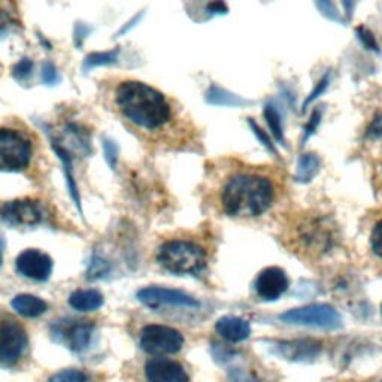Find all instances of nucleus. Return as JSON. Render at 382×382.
I'll list each match as a JSON object with an SVG mask.
<instances>
[{
    "mask_svg": "<svg viewBox=\"0 0 382 382\" xmlns=\"http://www.w3.org/2000/svg\"><path fill=\"white\" fill-rule=\"evenodd\" d=\"M278 187L271 175L259 170L233 173L221 189L223 211L237 218H254L266 214L276 200Z\"/></svg>",
    "mask_w": 382,
    "mask_h": 382,
    "instance_id": "nucleus-1",
    "label": "nucleus"
},
{
    "mask_svg": "<svg viewBox=\"0 0 382 382\" xmlns=\"http://www.w3.org/2000/svg\"><path fill=\"white\" fill-rule=\"evenodd\" d=\"M103 150H105V159L111 166V169H116L117 160H118V147L116 145V142L105 139L103 141Z\"/></svg>",
    "mask_w": 382,
    "mask_h": 382,
    "instance_id": "nucleus-26",
    "label": "nucleus"
},
{
    "mask_svg": "<svg viewBox=\"0 0 382 382\" xmlns=\"http://www.w3.org/2000/svg\"><path fill=\"white\" fill-rule=\"evenodd\" d=\"M264 118H266L267 126H269L275 139H278L280 142H284V132H282L280 113H278V111L272 105H267L264 108Z\"/></svg>",
    "mask_w": 382,
    "mask_h": 382,
    "instance_id": "nucleus-23",
    "label": "nucleus"
},
{
    "mask_svg": "<svg viewBox=\"0 0 382 382\" xmlns=\"http://www.w3.org/2000/svg\"><path fill=\"white\" fill-rule=\"evenodd\" d=\"M184 347L181 332L168 326L150 324L141 333V348L148 354H177Z\"/></svg>",
    "mask_w": 382,
    "mask_h": 382,
    "instance_id": "nucleus-7",
    "label": "nucleus"
},
{
    "mask_svg": "<svg viewBox=\"0 0 382 382\" xmlns=\"http://www.w3.org/2000/svg\"><path fill=\"white\" fill-rule=\"evenodd\" d=\"M157 260L175 275H198L206 266V253L196 242L173 239L159 248Z\"/></svg>",
    "mask_w": 382,
    "mask_h": 382,
    "instance_id": "nucleus-4",
    "label": "nucleus"
},
{
    "mask_svg": "<svg viewBox=\"0 0 382 382\" xmlns=\"http://www.w3.org/2000/svg\"><path fill=\"white\" fill-rule=\"evenodd\" d=\"M145 376L148 382H190L189 374L182 365L164 357L147 361Z\"/></svg>",
    "mask_w": 382,
    "mask_h": 382,
    "instance_id": "nucleus-13",
    "label": "nucleus"
},
{
    "mask_svg": "<svg viewBox=\"0 0 382 382\" xmlns=\"http://www.w3.org/2000/svg\"><path fill=\"white\" fill-rule=\"evenodd\" d=\"M91 335H93V324L90 323H77L75 326H72L67 328V332L65 333V339L67 347L75 351V353H81V351H84L90 340H91Z\"/></svg>",
    "mask_w": 382,
    "mask_h": 382,
    "instance_id": "nucleus-18",
    "label": "nucleus"
},
{
    "mask_svg": "<svg viewBox=\"0 0 382 382\" xmlns=\"http://www.w3.org/2000/svg\"><path fill=\"white\" fill-rule=\"evenodd\" d=\"M108 271H109V267L105 262L95 259V262H93V264H91V269L88 271V278L95 280V278H100L105 273H108Z\"/></svg>",
    "mask_w": 382,
    "mask_h": 382,
    "instance_id": "nucleus-30",
    "label": "nucleus"
},
{
    "mask_svg": "<svg viewBox=\"0 0 382 382\" xmlns=\"http://www.w3.org/2000/svg\"><path fill=\"white\" fill-rule=\"evenodd\" d=\"M319 117H321V113H319V111H315V112H314V116H312V118H311V121H309L308 127H306V130H305L306 133H305V139H303V141H306L309 136L312 135L314 130H315L317 126H318V122H319Z\"/></svg>",
    "mask_w": 382,
    "mask_h": 382,
    "instance_id": "nucleus-34",
    "label": "nucleus"
},
{
    "mask_svg": "<svg viewBox=\"0 0 382 382\" xmlns=\"http://www.w3.org/2000/svg\"><path fill=\"white\" fill-rule=\"evenodd\" d=\"M13 23V17L11 14H9L8 11H5V9L0 8V33L5 32V30L11 26Z\"/></svg>",
    "mask_w": 382,
    "mask_h": 382,
    "instance_id": "nucleus-35",
    "label": "nucleus"
},
{
    "mask_svg": "<svg viewBox=\"0 0 382 382\" xmlns=\"http://www.w3.org/2000/svg\"><path fill=\"white\" fill-rule=\"evenodd\" d=\"M53 150L56 151V154L58 156L61 164H63V169H65V173H66V181H67V189H69V193L72 196V199H74L79 214H82L81 198H79V193H78V187H77V182H75V178H74V173H72V159L69 156V152L65 148H61L57 142H53Z\"/></svg>",
    "mask_w": 382,
    "mask_h": 382,
    "instance_id": "nucleus-19",
    "label": "nucleus"
},
{
    "mask_svg": "<svg viewBox=\"0 0 382 382\" xmlns=\"http://www.w3.org/2000/svg\"><path fill=\"white\" fill-rule=\"evenodd\" d=\"M381 312H382V306H381Z\"/></svg>",
    "mask_w": 382,
    "mask_h": 382,
    "instance_id": "nucleus-39",
    "label": "nucleus"
},
{
    "mask_svg": "<svg viewBox=\"0 0 382 382\" xmlns=\"http://www.w3.org/2000/svg\"><path fill=\"white\" fill-rule=\"evenodd\" d=\"M327 84H328V75H326L321 81H319L318 82V86H317V88L311 93V95H309V97L305 100V103H303V109H306L308 108V105H309V103H311V102H314L319 95H321V93L327 88Z\"/></svg>",
    "mask_w": 382,
    "mask_h": 382,
    "instance_id": "nucleus-33",
    "label": "nucleus"
},
{
    "mask_svg": "<svg viewBox=\"0 0 382 382\" xmlns=\"http://www.w3.org/2000/svg\"><path fill=\"white\" fill-rule=\"evenodd\" d=\"M49 382H90L87 374L78 369H65L49 378Z\"/></svg>",
    "mask_w": 382,
    "mask_h": 382,
    "instance_id": "nucleus-24",
    "label": "nucleus"
},
{
    "mask_svg": "<svg viewBox=\"0 0 382 382\" xmlns=\"http://www.w3.org/2000/svg\"><path fill=\"white\" fill-rule=\"evenodd\" d=\"M121 113L135 126L148 132L159 130L172 120L168 99L156 88L139 81H124L116 93Z\"/></svg>",
    "mask_w": 382,
    "mask_h": 382,
    "instance_id": "nucleus-2",
    "label": "nucleus"
},
{
    "mask_svg": "<svg viewBox=\"0 0 382 382\" xmlns=\"http://www.w3.org/2000/svg\"><path fill=\"white\" fill-rule=\"evenodd\" d=\"M357 33L360 35V39L363 40V42L366 44V47H367V48L376 49V44H375V40H374V36H372V33H369L367 30H365V29H360V32L357 30Z\"/></svg>",
    "mask_w": 382,
    "mask_h": 382,
    "instance_id": "nucleus-36",
    "label": "nucleus"
},
{
    "mask_svg": "<svg viewBox=\"0 0 382 382\" xmlns=\"http://www.w3.org/2000/svg\"><path fill=\"white\" fill-rule=\"evenodd\" d=\"M321 161L315 154H303L297 163V181L309 182L318 173Z\"/></svg>",
    "mask_w": 382,
    "mask_h": 382,
    "instance_id": "nucleus-21",
    "label": "nucleus"
},
{
    "mask_svg": "<svg viewBox=\"0 0 382 382\" xmlns=\"http://www.w3.org/2000/svg\"><path fill=\"white\" fill-rule=\"evenodd\" d=\"M318 8L321 9L323 14L327 15L330 19H335V22H337V23H342V18H340V15L336 11V8H335L333 3L323 2V3H318Z\"/></svg>",
    "mask_w": 382,
    "mask_h": 382,
    "instance_id": "nucleus-32",
    "label": "nucleus"
},
{
    "mask_svg": "<svg viewBox=\"0 0 382 382\" xmlns=\"http://www.w3.org/2000/svg\"><path fill=\"white\" fill-rule=\"evenodd\" d=\"M336 227L328 216L317 212H308L292 225L288 245L294 251L309 255H321L332 251L336 245Z\"/></svg>",
    "mask_w": 382,
    "mask_h": 382,
    "instance_id": "nucleus-3",
    "label": "nucleus"
},
{
    "mask_svg": "<svg viewBox=\"0 0 382 382\" xmlns=\"http://www.w3.org/2000/svg\"><path fill=\"white\" fill-rule=\"evenodd\" d=\"M290 281L281 267H267L255 280V292L266 302L278 301L287 290Z\"/></svg>",
    "mask_w": 382,
    "mask_h": 382,
    "instance_id": "nucleus-12",
    "label": "nucleus"
},
{
    "mask_svg": "<svg viewBox=\"0 0 382 382\" xmlns=\"http://www.w3.org/2000/svg\"><path fill=\"white\" fill-rule=\"evenodd\" d=\"M103 296L97 290H77L70 294L69 305L79 312H95L103 305Z\"/></svg>",
    "mask_w": 382,
    "mask_h": 382,
    "instance_id": "nucleus-16",
    "label": "nucleus"
},
{
    "mask_svg": "<svg viewBox=\"0 0 382 382\" xmlns=\"http://www.w3.org/2000/svg\"><path fill=\"white\" fill-rule=\"evenodd\" d=\"M42 81L45 82L47 86H54L56 82L60 81L58 72H57L56 66L51 63V61H45L44 66H42Z\"/></svg>",
    "mask_w": 382,
    "mask_h": 382,
    "instance_id": "nucleus-28",
    "label": "nucleus"
},
{
    "mask_svg": "<svg viewBox=\"0 0 382 382\" xmlns=\"http://www.w3.org/2000/svg\"><path fill=\"white\" fill-rule=\"evenodd\" d=\"M117 57H118V49L105 51V53H93L84 61V70L93 69L96 66H106V65L116 63Z\"/></svg>",
    "mask_w": 382,
    "mask_h": 382,
    "instance_id": "nucleus-22",
    "label": "nucleus"
},
{
    "mask_svg": "<svg viewBox=\"0 0 382 382\" xmlns=\"http://www.w3.org/2000/svg\"><path fill=\"white\" fill-rule=\"evenodd\" d=\"M138 301L151 309L161 306H180V308H198L199 302L190 294L172 290L164 287H148L138 292Z\"/></svg>",
    "mask_w": 382,
    "mask_h": 382,
    "instance_id": "nucleus-10",
    "label": "nucleus"
},
{
    "mask_svg": "<svg viewBox=\"0 0 382 382\" xmlns=\"http://www.w3.org/2000/svg\"><path fill=\"white\" fill-rule=\"evenodd\" d=\"M215 330L229 342H242L251 335V326L239 317H221L215 324Z\"/></svg>",
    "mask_w": 382,
    "mask_h": 382,
    "instance_id": "nucleus-15",
    "label": "nucleus"
},
{
    "mask_svg": "<svg viewBox=\"0 0 382 382\" xmlns=\"http://www.w3.org/2000/svg\"><path fill=\"white\" fill-rule=\"evenodd\" d=\"M17 272L35 281H47L53 272V260L42 251L26 250L17 257Z\"/></svg>",
    "mask_w": 382,
    "mask_h": 382,
    "instance_id": "nucleus-11",
    "label": "nucleus"
},
{
    "mask_svg": "<svg viewBox=\"0 0 382 382\" xmlns=\"http://www.w3.org/2000/svg\"><path fill=\"white\" fill-rule=\"evenodd\" d=\"M32 159V143L22 132L0 129V170H24Z\"/></svg>",
    "mask_w": 382,
    "mask_h": 382,
    "instance_id": "nucleus-5",
    "label": "nucleus"
},
{
    "mask_svg": "<svg viewBox=\"0 0 382 382\" xmlns=\"http://www.w3.org/2000/svg\"><path fill=\"white\" fill-rule=\"evenodd\" d=\"M370 246L379 259H382V220L378 221L370 234Z\"/></svg>",
    "mask_w": 382,
    "mask_h": 382,
    "instance_id": "nucleus-25",
    "label": "nucleus"
},
{
    "mask_svg": "<svg viewBox=\"0 0 382 382\" xmlns=\"http://www.w3.org/2000/svg\"><path fill=\"white\" fill-rule=\"evenodd\" d=\"M2 248L3 245H2V241H0V266H2Z\"/></svg>",
    "mask_w": 382,
    "mask_h": 382,
    "instance_id": "nucleus-38",
    "label": "nucleus"
},
{
    "mask_svg": "<svg viewBox=\"0 0 382 382\" xmlns=\"http://www.w3.org/2000/svg\"><path fill=\"white\" fill-rule=\"evenodd\" d=\"M29 345L26 328L13 318L0 319V361L15 365Z\"/></svg>",
    "mask_w": 382,
    "mask_h": 382,
    "instance_id": "nucleus-8",
    "label": "nucleus"
},
{
    "mask_svg": "<svg viewBox=\"0 0 382 382\" xmlns=\"http://www.w3.org/2000/svg\"><path fill=\"white\" fill-rule=\"evenodd\" d=\"M280 319L285 324L317 327L324 330H337L342 327V317L330 305H308L290 309L281 314Z\"/></svg>",
    "mask_w": 382,
    "mask_h": 382,
    "instance_id": "nucleus-6",
    "label": "nucleus"
},
{
    "mask_svg": "<svg viewBox=\"0 0 382 382\" xmlns=\"http://www.w3.org/2000/svg\"><path fill=\"white\" fill-rule=\"evenodd\" d=\"M381 136H382V113H379L378 117L374 118V121L370 122V126L367 129V138L376 139Z\"/></svg>",
    "mask_w": 382,
    "mask_h": 382,
    "instance_id": "nucleus-31",
    "label": "nucleus"
},
{
    "mask_svg": "<svg viewBox=\"0 0 382 382\" xmlns=\"http://www.w3.org/2000/svg\"><path fill=\"white\" fill-rule=\"evenodd\" d=\"M275 347L278 356L293 361H311L321 353V344L315 340H288V342H276Z\"/></svg>",
    "mask_w": 382,
    "mask_h": 382,
    "instance_id": "nucleus-14",
    "label": "nucleus"
},
{
    "mask_svg": "<svg viewBox=\"0 0 382 382\" xmlns=\"http://www.w3.org/2000/svg\"><path fill=\"white\" fill-rule=\"evenodd\" d=\"M14 311L26 318H36L47 312L48 305L42 299L32 294H18L13 301Z\"/></svg>",
    "mask_w": 382,
    "mask_h": 382,
    "instance_id": "nucleus-17",
    "label": "nucleus"
},
{
    "mask_svg": "<svg viewBox=\"0 0 382 382\" xmlns=\"http://www.w3.org/2000/svg\"><path fill=\"white\" fill-rule=\"evenodd\" d=\"M45 211L38 200L19 199L0 205V221L13 227H30L44 223Z\"/></svg>",
    "mask_w": 382,
    "mask_h": 382,
    "instance_id": "nucleus-9",
    "label": "nucleus"
},
{
    "mask_svg": "<svg viewBox=\"0 0 382 382\" xmlns=\"http://www.w3.org/2000/svg\"><path fill=\"white\" fill-rule=\"evenodd\" d=\"M208 11H211L212 14H225L227 13V6L221 2H215L208 5Z\"/></svg>",
    "mask_w": 382,
    "mask_h": 382,
    "instance_id": "nucleus-37",
    "label": "nucleus"
},
{
    "mask_svg": "<svg viewBox=\"0 0 382 382\" xmlns=\"http://www.w3.org/2000/svg\"><path fill=\"white\" fill-rule=\"evenodd\" d=\"M250 126H251V129H253V132H254V135L260 139V142L263 143V145H264L267 150H269V151H272V152L276 154V150H275V147L272 145V141H271L269 138H267L266 133L259 127V124H255V122L250 118Z\"/></svg>",
    "mask_w": 382,
    "mask_h": 382,
    "instance_id": "nucleus-29",
    "label": "nucleus"
},
{
    "mask_svg": "<svg viewBox=\"0 0 382 382\" xmlns=\"http://www.w3.org/2000/svg\"><path fill=\"white\" fill-rule=\"evenodd\" d=\"M208 102L212 103V105H220V106H244V105H250V100L242 99L239 96L233 95L230 91H225L220 87H211L208 91Z\"/></svg>",
    "mask_w": 382,
    "mask_h": 382,
    "instance_id": "nucleus-20",
    "label": "nucleus"
},
{
    "mask_svg": "<svg viewBox=\"0 0 382 382\" xmlns=\"http://www.w3.org/2000/svg\"><path fill=\"white\" fill-rule=\"evenodd\" d=\"M32 69H33V63L32 60L29 58H23L22 61H18V63L14 66V77L19 81H24L27 77H30V74H32Z\"/></svg>",
    "mask_w": 382,
    "mask_h": 382,
    "instance_id": "nucleus-27",
    "label": "nucleus"
}]
</instances>
